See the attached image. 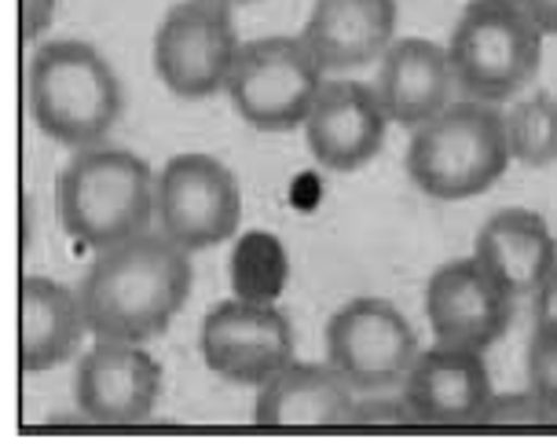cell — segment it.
Instances as JSON below:
<instances>
[{
  "label": "cell",
  "mask_w": 557,
  "mask_h": 447,
  "mask_svg": "<svg viewBox=\"0 0 557 447\" xmlns=\"http://www.w3.org/2000/svg\"><path fill=\"white\" fill-rule=\"evenodd\" d=\"M59 0H18V37L23 45H34L52 26Z\"/></svg>",
  "instance_id": "25"
},
{
  "label": "cell",
  "mask_w": 557,
  "mask_h": 447,
  "mask_svg": "<svg viewBox=\"0 0 557 447\" xmlns=\"http://www.w3.org/2000/svg\"><path fill=\"white\" fill-rule=\"evenodd\" d=\"M396 0H315L301 41L323 74H345L389 52Z\"/></svg>",
  "instance_id": "15"
},
{
  "label": "cell",
  "mask_w": 557,
  "mask_h": 447,
  "mask_svg": "<svg viewBox=\"0 0 557 447\" xmlns=\"http://www.w3.org/2000/svg\"><path fill=\"white\" fill-rule=\"evenodd\" d=\"M59 227L85 250H111L158 216V176L125 147H85L55 176Z\"/></svg>",
  "instance_id": "2"
},
{
  "label": "cell",
  "mask_w": 557,
  "mask_h": 447,
  "mask_svg": "<svg viewBox=\"0 0 557 447\" xmlns=\"http://www.w3.org/2000/svg\"><path fill=\"white\" fill-rule=\"evenodd\" d=\"M29 111L37 128L70 151L99 147L125 111L114 66L88 41L59 37L29 63Z\"/></svg>",
  "instance_id": "3"
},
{
  "label": "cell",
  "mask_w": 557,
  "mask_h": 447,
  "mask_svg": "<svg viewBox=\"0 0 557 447\" xmlns=\"http://www.w3.org/2000/svg\"><path fill=\"white\" fill-rule=\"evenodd\" d=\"M191 283L195 272L187 250L165 235L144 232L99 250L77 286L88 334L99 342H154L184 312Z\"/></svg>",
  "instance_id": "1"
},
{
  "label": "cell",
  "mask_w": 557,
  "mask_h": 447,
  "mask_svg": "<svg viewBox=\"0 0 557 447\" xmlns=\"http://www.w3.org/2000/svg\"><path fill=\"white\" fill-rule=\"evenodd\" d=\"M232 8L221 0H181L154 34V74L181 99H209L227 88L238 59Z\"/></svg>",
  "instance_id": "8"
},
{
  "label": "cell",
  "mask_w": 557,
  "mask_h": 447,
  "mask_svg": "<svg viewBox=\"0 0 557 447\" xmlns=\"http://www.w3.org/2000/svg\"><path fill=\"white\" fill-rule=\"evenodd\" d=\"M535 326L557 331V268L546 275L540 290H535Z\"/></svg>",
  "instance_id": "26"
},
{
  "label": "cell",
  "mask_w": 557,
  "mask_h": 447,
  "mask_svg": "<svg viewBox=\"0 0 557 447\" xmlns=\"http://www.w3.org/2000/svg\"><path fill=\"white\" fill-rule=\"evenodd\" d=\"M517 4L543 29V37H557V0H517Z\"/></svg>",
  "instance_id": "27"
},
{
  "label": "cell",
  "mask_w": 557,
  "mask_h": 447,
  "mask_svg": "<svg viewBox=\"0 0 557 447\" xmlns=\"http://www.w3.org/2000/svg\"><path fill=\"white\" fill-rule=\"evenodd\" d=\"M550 422L554 419L546 414V407L529 389L492 396L481 414V425H550Z\"/></svg>",
  "instance_id": "23"
},
{
  "label": "cell",
  "mask_w": 557,
  "mask_h": 447,
  "mask_svg": "<svg viewBox=\"0 0 557 447\" xmlns=\"http://www.w3.org/2000/svg\"><path fill=\"white\" fill-rule=\"evenodd\" d=\"M503 125L513 162L529 169H546L557 162V99L550 92L517 99Z\"/></svg>",
  "instance_id": "21"
},
{
  "label": "cell",
  "mask_w": 557,
  "mask_h": 447,
  "mask_svg": "<svg viewBox=\"0 0 557 447\" xmlns=\"http://www.w3.org/2000/svg\"><path fill=\"white\" fill-rule=\"evenodd\" d=\"M374 92L393 125L414 128L430 122L433 114H441L451 103L455 92L447 48L425 41V37L393 41L389 52L382 55V66H377Z\"/></svg>",
  "instance_id": "17"
},
{
  "label": "cell",
  "mask_w": 557,
  "mask_h": 447,
  "mask_svg": "<svg viewBox=\"0 0 557 447\" xmlns=\"http://www.w3.org/2000/svg\"><path fill=\"white\" fill-rule=\"evenodd\" d=\"M88 334L82 297L48 275H26L18 283V367L23 374H45L74 360Z\"/></svg>",
  "instance_id": "18"
},
{
  "label": "cell",
  "mask_w": 557,
  "mask_h": 447,
  "mask_svg": "<svg viewBox=\"0 0 557 447\" xmlns=\"http://www.w3.org/2000/svg\"><path fill=\"white\" fill-rule=\"evenodd\" d=\"M323 88V71L301 37H257L238 48L227 77V99L246 125L261 133H290L305 125L315 96Z\"/></svg>",
  "instance_id": "6"
},
{
  "label": "cell",
  "mask_w": 557,
  "mask_h": 447,
  "mask_svg": "<svg viewBox=\"0 0 557 447\" xmlns=\"http://www.w3.org/2000/svg\"><path fill=\"white\" fill-rule=\"evenodd\" d=\"M227 280L238 301L275 305L278 294L290 280V261H286L283 243L272 232H246L238 235L232 261H227Z\"/></svg>",
  "instance_id": "20"
},
{
  "label": "cell",
  "mask_w": 557,
  "mask_h": 447,
  "mask_svg": "<svg viewBox=\"0 0 557 447\" xmlns=\"http://www.w3.org/2000/svg\"><path fill=\"white\" fill-rule=\"evenodd\" d=\"M455 88L476 103H506L540 74L543 29L517 0H470L447 41Z\"/></svg>",
  "instance_id": "5"
},
{
  "label": "cell",
  "mask_w": 557,
  "mask_h": 447,
  "mask_svg": "<svg viewBox=\"0 0 557 447\" xmlns=\"http://www.w3.org/2000/svg\"><path fill=\"white\" fill-rule=\"evenodd\" d=\"M198 352L216 377L261 389L268 377L294 363V326L275 305L232 297L202 320Z\"/></svg>",
  "instance_id": "10"
},
{
  "label": "cell",
  "mask_w": 557,
  "mask_h": 447,
  "mask_svg": "<svg viewBox=\"0 0 557 447\" xmlns=\"http://www.w3.org/2000/svg\"><path fill=\"white\" fill-rule=\"evenodd\" d=\"M425 315H430L436 345L466 352H487L510 331L513 297L487 280L473 257L441 264L425 286Z\"/></svg>",
  "instance_id": "12"
},
{
  "label": "cell",
  "mask_w": 557,
  "mask_h": 447,
  "mask_svg": "<svg viewBox=\"0 0 557 447\" xmlns=\"http://www.w3.org/2000/svg\"><path fill=\"white\" fill-rule=\"evenodd\" d=\"M243 191L224 162L198 151L169 158L158 173V227L187 253L213 250L238 232Z\"/></svg>",
  "instance_id": "9"
},
{
  "label": "cell",
  "mask_w": 557,
  "mask_h": 447,
  "mask_svg": "<svg viewBox=\"0 0 557 447\" xmlns=\"http://www.w3.org/2000/svg\"><path fill=\"white\" fill-rule=\"evenodd\" d=\"M473 261L506 297H535L557 268V243L540 213L510 206L484 221L473 243Z\"/></svg>",
  "instance_id": "16"
},
{
  "label": "cell",
  "mask_w": 557,
  "mask_h": 447,
  "mask_svg": "<svg viewBox=\"0 0 557 447\" xmlns=\"http://www.w3.org/2000/svg\"><path fill=\"white\" fill-rule=\"evenodd\" d=\"M400 396L418 425H481L484 407L495 393L484 352L433 345L418 352Z\"/></svg>",
  "instance_id": "14"
},
{
  "label": "cell",
  "mask_w": 557,
  "mask_h": 447,
  "mask_svg": "<svg viewBox=\"0 0 557 447\" xmlns=\"http://www.w3.org/2000/svg\"><path fill=\"white\" fill-rule=\"evenodd\" d=\"M385 133H389V114L374 85L363 82H323L305 117L308 151L331 173H356L374 162Z\"/></svg>",
  "instance_id": "13"
},
{
  "label": "cell",
  "mask_w": 557,
  "mask_h": 447,
  "mask_svg": "<svg viewBox=\"0 0 557 447\" xmlns=\"http://www.w3.org/2000/svg\"><path fill=\"white\" fill-rule=\"evenodd\" d=\"M524 377H529V393L557 422V331H543V326L532 331L529 352H524Z\"/></svg>",
  "instance_id": "22"
},
{
  "label": "cell",
  "mask_w": 557,
  "mask_h": 447,
  "mask_svg": "<svg viewBox=\"0 0 557 447\" xmlns=\"http://www.w3.org/2000/svg\"><path fill=\"white\" fill-rule=\"evenodd\" d=\"M407 176L436 202H462L503 181L510 165L503 114L492 103L459 99L411 128L404 154Z\"/></svg>",
  "instance_id": "4"
},
{
  "label": "cell",
  "mask_w": 557,
  "mask_h": 447,
  "mask_svg": "<svg viewBox=\"0 0 557 447\" xmlns=\"http://www.w3.org/2000/svg\"><path fill=\"white\" fill-rule=\"evenodd\" d=\"M221 4H227V8H243V4H257V0H221Z\"/></svg>",
  "instance_id": "28"
},
{
  "label": "cell",
  "mask_w": 557,
  "mask_h": 447,
  "mask_svg": "<svg viewBox=\"0 0 557 447\" xmlns=\"http://www.w3.org/2000/svg\"><path fill=\"white\" fill-rule=\"evenodd\" d=\"M257 425H352L356 393L331 363H290L257 389Z\"/></svg>",
  "instance_id": "19"
},
{
  "label": "cell",
  "mask_w": 557,
  "mask_h": 447,
  "mask_svg": "<svg viewBox=\"0 0 557 447\" xmlns=\"http://www.w3.org/2000/svg\"><path fill=\"white\" fill-rule=\"evenodd\" d=\"M326 363L352 393H385L404 385L418 360V334L407 315L382 297H356L326 323Z\"/></svg>",
  "instance_id": "7"
},
{
  "label": "cell",
  "mask_w": 557,
  "mask_h": 447,
  "mask_svg": "<svg viewBox=\"0 0 557 447\" xmlns=\"http://www.w3.org/2000/svg\"><path fill=\"white\" fill-rule=\"evenodd\" d=\"M356 425H414L404 396L396 400H356Z\"/></svg>",
  "instance_id": "24"
},
{
  "label": "cell",
  "mask_w": 557,
  "mask_h": 447,
  "mask_svg": "<svg viewBox=\"0 0 557 447\" xmlns=\"http://www.w3.org/2000/svg\"><path fill=\"white\" fill-rule=\"evenodd\" d=\"M74 400L96 425H139L162 400V363L144 345L96 337L77 363Z\"/></svg>",
  "instance_id": "11"
}]
</instances>
